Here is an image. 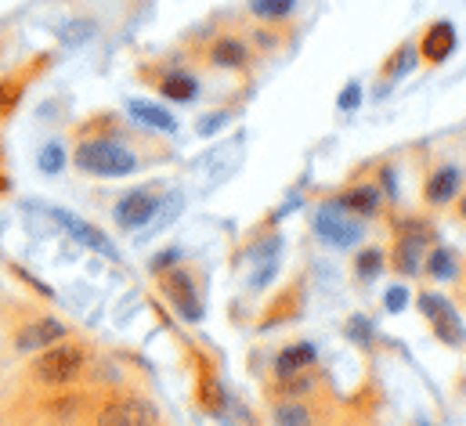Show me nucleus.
Instances as JSON below:
<instances>
[{
    "label": "nucleus",
    "instance_id": "obj_5",
    "mask_svg": "<svg viewBox=\"0 0 466 426\" xmlns=\"http://www.w3.org/2000/svg\"><path fill=\"white\" fill-rule=\"evenodd\" d=\"M163 293L170 297V304L181 311L185 321L203 319V308H199V300H196V286H192V275H188V271L174 268L170 275H163Z\"/></svg>",
    "mask_w": 466,
    "mask_h": 426
},
{
    "label": "nucleus",
    "instance_id": "obj_25",
    "mask_svg": "<svg viewBox=\"0 0 466 426\" xmlns=\"http://www.w3.org/2000/svg\"><path fill=\"white\" fill-rule=\"evenodd\" d=\"M282 390L286 394H304V390H311V376H282Z\"/></svg>",
    "mask_w": 466,
    "mask_h": 426
},
{
    "label": "nucleus",
    "instance_id": "obj_19",
    "mask_svg": "<svg viewBox=\"0 0 466 426\" xmlns=\"http://www.w3.org/2000/svg\"><path fill=\"white\" fill-rule=\"evenodd\" d=\"M427 268H431L434 279H452L456 275V257L449 249H434L431 260H427Z\"/></svg>",
    "mask_w": 466,
    "mask_h": 426
},
{
    "label": "nucleus",
    "instance_id": "obj_3",
    "mask_svg": "<svg viewBox=\"0 0 466 426\" xmlns=\"http://www.w3.org/2000/svg\"><path fill=\"white\" fill-rule=\"evenodd\" d=\"M98 426H159V412L145 398H116L98 412Z\"/></svg>",
    "mask_w": 466,
    "mask_h": 426
},
{
    "label": "nucleus",
    "instance_id": "obj_8",
    "mask_svg": "<svg viewBox=\"0 0 466 426\" xmlns=\"http://www.w3.org/2000/svg\"><path fill=\"white\" fill-rule=\"evenodd\" d=\"M66 340V325L58 319H40L33 321V325H25L22 332H18V350H44V347H51V343H62Z\"/></svg>",
    "mask_w": 466,
    "mask_h": 426
},
{
    "label": "nucleus",
    "instance_id": "obj_9",
    "mask_svg": "<svg viewBox=\"0 0 466 426\" xmlns=\"http://www.w3.org/2000/svg\"><path fill=\"white\" fill-rule=\"evenodd\" d=\"M156 207H159V199L152 192H130L127 199L116 203V224L119 228H141V224H148Z\"/></svg>",
    "mask_w": 466,
    "mask_h": 426
},
{
    "label": "nucleus",
    "instance_id": "obj_6",
    "mask_svg": "<svg viewBox=\"0 0 466 426\" xmlns=\"http://www.w3.org/2000/svg\"><path fill=\"white\" fill-rule=\"evenodd\" d=\"M315 231L333 246H354L361 238V224L350 220L348 213H337V207H322L315 217Z\"/></svg>",
    "mask_w": 466,
    "mask_h": 426
},
{
    "label": "nucleus",
    "instance_id": "obj_17",
    "mask_svg": "<svg viewBox=\"0 0 466 426\" xmlns=\"http://www.w3.org/2000/svg\"><path fill=\"white\" fill-rule=\"evenodd\" d=\"M163 95L174 98V102H192V98H196V80L185 76V73H170V76L163 80Z\"/></svg>",
    "mask_w": 466,
    "mask_h": 426
},
{
    "label": "nucleus",
    "instance_id": "obj_10",
    "mask_svg": "<svg viewBox=\"0 0 466 426\" xmlns=\"http://www.w3.org/2000/svg\"><path fill=\"white\" fill-rule=\"evenodd\" d=\"M452 47H456V29H452V22H434V25L423 33V55H427L431 62H445V58L452 55Z\"/></svg>",
    "mask_w": 466,
    "mask_h": 426
},
{
    "label": "nucleus",
    "instance_id": "obj_22",
    "mask_svg": "<svg viewBox=\"0 0 466 426\" xmlns=\"http://www.w3.org/2000/svg\"><path fill=\"white\" fill-rule=\"evenodd\" d=\"M380 268H383V253H380V249H365V253L358 257V275H361V279L380 275Z\"/></svg>",
    "mask_w": 466,
    "mask_h": 426
},
{
    "label": "nucleus",
    "instance_id": "obj_13",
    "mask_svg": "<svg viewBox=\"0 0 466 426\" xmlns=\"http://www.w3.org/2000/svg\"><path fill=\"white\" fill-rule=\"evenodd\" d=\"M315 358H319V350H315L311 343H297V347H286V350L279 354L275 369H279V376H297L300 369L315 365Z\"/></svg>",
    "mask_w": 466,
    "mask_h": 426
},
{
    "label": "nucleus",
    "instance_id": "obj_26",
    "mask_svg": "<svg viewBox=\"0 0 466 426\" xmlns=\"http://www.w3.org/2000/svg\"><path fill=\"white\" fill-rule=\"evenodd\" d=\"M221 123H228V112H218V116H207V119H199V134H214Z\"/></svg>",
    "mask_w": 466,
    "mask_h": 426
},
{
    "label": "nucleus",
    "instance_id": "obj_14",
    "mask_svg": "<svg viewBox=\"0 0 466 426\" xmlns=\"http://www.w3.org/2000/svg\"><path fill=\"white\" fill-rule=\"evenodd\" d=\"M376 203H380V196H376V188H372V185H358V188H350V192H344V196L337 199V207H340V210L361 213V217L376 213Z\"/></svg>",
    "mask_w": 466,
    "mask_h": 426
},
{
    "label": "nucleus",
    "instance_id": "obj_7",
    "mask_svg": "<svg viewBox=\"0 0 466 426\" xmlns=\"http://www.w3.org/2000/svg\"><path fill=\"white\" fill-rule=\"evenodd\" d=\"M427 238H431L427 228H420V224H405L401 238H398V249H394V264H398V271H405V275H420V249H423Z\"/></svg>",
    "mask_w": 466,
    "mask_h": 426
},
{
    "label": "nucleus",
    "instance_id": "obj_23",
    "mask_svg": "<svg viewBox=\"0 0 466 426\" xmlns=\"http://www.w3.org/2000/svg\"><path fill=\"white\" fill-rule=\"evenodd\" d=\"M18 98H22V84L18 80H4L0 84V116L18 106Z\"/></svg>",
    "mask_w": 466,
    "mask_h": 426
},
{
    "label": "nucleus",
    "instance_id": "obj_24",
    "mask_svg": "<svg viewBox=\"0 0 466 426\" xmlns=\"http://www.w3.org/2000/svg\"><path fill=\"white\" fill-rule=\"evenodd\" d=\"M62 163H66V156H62V148H58V145H47V148L40 152V170H44V174L62 170Z\"/></svg>",
    "mask_w": 466,
    "mask_h": 426
},
{
    "label": "nucleus",
    "instance_id": "obj_2",
    "mask_svg": "<svg viewBox=\"0 0 466 426\" xmlns=\"http://www.w3.org/2000/svg\"><path fill=\"white\" fill-rule=\"evenodd\" d=\"M84 347H76V343H51V347H44V354L36 358V365H33V372H36V380L40 383H47V387H62V383H73L76 380V372L84 369Z\"/></svg>",
    "mask_w": 466,
    "mask_h": 426
},
{
    "label": "nucleus",
    "instance_id": "obj_27",
    "mask_svg": "<svg viewBox=\"0 0 466 426\" xmlns=\"http://www.w3.org/2000/svg\"><path fill=\"white\" fill-rule=\"evenodd\" d=\"M405 300H409V293H405L401 286H394V289L387 293V311H401V308H405Z\"/></svg>",
    "mask_w": 466,
    "mask_h": 426
},
{
    "label": "nucleus",
    "instance_id": "obj_28",
    "mask_svg": "<svg viewBox=\"0 0 466 426\" xmlns=\"http://www.w3.org/2000/svg\"><path fill=\"white\" fill-rule=\"evenodd\" d=\"M358 102H361V87H358V84H348V91L340 95V108H354Z\"/></svg>",
    "mask_w": 466,
    "mask_h": 426
},
{
    "label": "nucleus",
    "instance_id": "obj_4",
    "mask_svg": "<svg viewBox=\"0 0 466 426\" xmlns=\"http://www.w3.org/2000/svg\"><path fill=\"white\" fill-rule=\"evenodd\" d=\"M420 308H423L427 319L434 321V332H438L445 343H460V340H463V321H460L456 308H452L445 297L423 293V297H420Z\"/></svg>",
    "mask_w": 466,
    "mask_h": 426
},
{
    "label": "nucleus",
    "instance_id": "obj_12",
    "mask_svg": "<svg viewBox=\"0 0 466 426\" xmlns=\"http://www.w3.org/2000/svg\"><path fill=\"white\" fill-rule=\"evenodd\" d=\"M463 185V174L456 167H441L431 181H427V203H449Z\"/></svg>",
    "mask_w": 466,
    "mask_h": 426
},
{
    "label": "nucleus",
    "instance_id": "obj_21",
    "mask_svg": "<svg viewBox=\"0 0 466 426\" xmlns=\"http://www.w3.org/2000/svg\"><path fill=\"white\" fill-rule=\"evenodd\" d=\"M95 29H98L95 22H84V18H80V22H73V25L62 29V40H66V44H84V40L95 36Z\"/></svg>",
    "mask_w": 466,
    "mask_h": 426
},
{
    "label": "nucleus",
    "instance_id": "obj_16",
    "mask_svg": "<svg viewBox=\"0 0 466 426\" xmlns=\"http://www.w3.org/2000/svg\"><path fill=\"white\" fill-rule=\"evenodd\" d=\"M246 58H249V51H246V44H242V40H235V36H225V40H218V44H214V62H218V66H225V69H238V66H246Z\"/></svg>",
    "mask_w": 466,
    "mask_h": 426
},
{
    "label": "nucleus",
    "instance_id": "obj_18",
    "mask_svg": "<svg viewBox=\"0 0 466 426\" xmlns=\"http://www.w3.org/2000/svg\"><path fill=\"white\" fill-rule=\"evenodd\" d=\"M275 426H311V409L308 405H279L275 409Z\"/></svg>",
    "mask_w": 466,
    "mask_h": 426
},
{
    "label": "nucleus",
    "instance_id": "obj_20",
    "mask_svg": "<svg viewBox=\"0 0 466 426\" xmlns=\"http://www.w3.org/2000/svg\"><path fill=\"white\" fill-rule=\"evenodd\" d=\"M249 7L257 18H286L293 0H249Z\"/></svg>",
    "mask_w": 466,
    "mask_h": 426
},
{
    "label": "nucleus",
    "instance_id": "obj_1",
    "mask_svg": "<svg viewBox=\"0 0 466 426\" xmlns=\"http://www.w3.org/2000/svg\"><path fill=\"white\" fill-rule=\"evenodd\" d=\"M73 163L87 174H98V178H127L137 159L130 148H123L116 141H84L73 156Z\"/></svg>",
    "mask_w": 466,
    "mask_h": 426
},
{
    "label": "nucleus",
    "instance_id": "obj_15",
    "mask_svg": "<svg viewBox=\"0 0 466 426\" xmlns=\"http://www.w3.org/2000/svg\"><path fill=\"white\" fill-rule=\"evenodd\" d=\"M130 116L134 119H141L145 127H152V130H170L174 134V127H177V119L167 112V108H159V106H148V102H130Z\"/></svg>",
    "mask_w": 466,
    "mask_h": 426
},
{
    "label": "nucleus",
    "instance_id": "obj_11",
    "mask_svg": "<svg viewBox=\"0 0 466 426\" xmlns=\"http://www.w3.org/2000/svg\"><path fill=\"white\" fill-rule=\"evenodd\" d=\"M51 217H55L58 224H66V228H69V231H73V235H76L84 246H91V249H98V253H106V257H116V253H113V246L106 242V235H102L98 228H91V224L76 220L73 213H66V210H51Z\"/></svg>",
    "mask_w": 466,
    "mask_h": 426
}]
</instances>
